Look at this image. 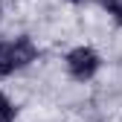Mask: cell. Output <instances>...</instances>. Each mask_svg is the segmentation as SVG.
I'll list each match as a JSON object with an SVG mask.
<instances>
[{
  "label": "cell",
  "instance_id": "6da1fadb",
  "mask_svg": "<svg viewBox=\"0 0 122 122\" xmlns=\"http://www.w3.org/2000/svg\"><path fill=\"white\" fill-rule=\"evenodd\" d=\"M35 58H38V47L32 44V38L20 35L15 41H0V79L23 70Z\"/></svg>",
  "mask_w": 122,
  "mask_h": 122
},
{
  "label": "cell",
  "instance_id": "7a4b0ae2",
  "mask_svg": "<svg viewBox=\"0 0 122 122\" xmlns=\"http://www.w3.org/2000/svg\"><path fill=\"white\" fill-rule=\"evenodd\" d=\"M64 67L70 73V79H76V81H90L99 73V67H102V55L93 47H76V50L67 52Z\"/></svg>",
  "mask_w": 122,
  "mask_h": 122
},
{
  "label": "cell",
  "instance_id": "3957f363",
  "mask_svg": "<svg viewBox=\"0 0 122 122\" xmlns=\"http://www.w3.org/2000/svg\"><path fill=\"white\" fill-rule=\"evenodd\" d=\"M0 122H15V105L9 102L3 90H0Z\"/></svg>",
  "mask_w": 122,
  "mask_h": 122
},
{
  "label": "cell",
  "instance_id": "277c9868",
  "mask_svg": "<svg viewBox=\"0 0 122 122\" xmlns=\"http://www.w3.org/2000/svg\"><path fill=\"white\" fill-rule=\"evenodd\" d=\"M102 3H105V9H108L116 20H122V0H102Z\"/></svg>",
  "mask_w": 122,
  "mask_h": 122
},
{
  "label": "cell",
  "instance_id": "5b68a950",
  "mask_svg": "<svg viewBox=\"0 0 122 122\" xmlns=\"http://www.w3.org/2000/svg\"><path fill=\"white\" fill-rule=\"evenodd\" d=\"M73 3H81V0H73Z\"/></svg>",
  "mask_w": 122,
  "mask_h": 122
}]
</instances>
